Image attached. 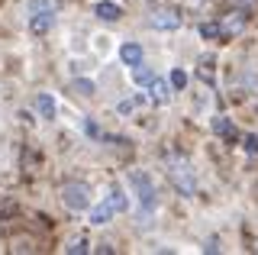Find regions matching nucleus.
Returning a JSON list of instances; mask_svg holds the SVG:
<instances>
[{"label": "nucleus", "instance_id": "nucleus-1", "mask_svg": "<svg viewBox=\"0 0 258 255\" xmlns=\"http://www.w3.org/2000/svg\"><path fill=\"white\" fill-rule=\"evenodd\" d=\"M61 201L68 210H87V204H91V187L84 184V181H71V184H64L61 190Z\"/></svg>", "mask_w": 258, "mask_h": 255}, {"label": "nucleus", "instance_id": "nucleus-2", "mask_svg": "<svg viewBox=\"0 0 258 255\" xmlns=\"http://www.w3.org/2000/svg\"><path fill=\"white\" fill-rule=\"evenodd\" d=\"M129 184L136 187V194H139V201H142L145 210L155 204V187H152V181H149L145 171H129Z\"/></svg>", "mask_w": 258, "mask_h": 255}, {"label": "nucleus", "instance_id": "nucleus-3", "mask_svg": "<svg viewBox=\"0 0 258 255\" xmlns=\"http://www.w3.org/2000/svg\"><path fill=\"white\" fill-rule=\"evenodd\" d=\"M168 174H171V184L181 190L184 197H190L194 190H197V181H194V174H190L187 165H171V168H168Z\"/></svg>", "mask_w": 258, "mask_h": 255}, {"label": "nucleus", "instance_id": "nucleus-4", "mask_svg": "<svg viewBox=\"0 0 258 255\" xmlns=\"http://www.w3.org/2000/svg\"><path fill=\"white\" fill-rule=\"evenodd\" d=\"M52 26H55V10H48V7H45V10L32 13V20H29V33L32 36H45Z\"/></svg>", "mask_w": 258, "mask_h": 255}, {"label": "nucleus", "instance_id": "nucleus-5", "mask_svg": "<svg viewBox=\"0 0 258 255\" xmlns=\"http://www.w3.org/2000/svg\"><path fill=\"white\" fill-rule=\"evenodd\" d=\"M152 26H155V29H177V26H181V13L158 10V13H152Z\"/></svg>", "mask_w": 258, "mask_h": 255}, {"label": "nucleus", "instance_id": "nucleus-6", "mask_svg": "<svg viewBox=\"0 0 258 255\" xmlns=\"http://www.w3.org/2000/svg\"><path fill=\"white\" fill-rule=\"evenodd\" d=\"M94 13H97V17H100V20H107V23H116L119 17H123V10H119L116 4H110V0H100Z\"/></svg>", "mask_w": 258, "mask_h": 255}, {"label": "nucleus", "instance_id": "nucleus-7", "mask_svg": "<svg viewBox=\"0 0 258 255\" xmlns=\"http://www.w3.org/2000/svg\"><path fill=\"white\" fill-rule=\"evenodd\" d=\"M113 204L110 201H103V204H97L94 210H91V223H97V226H103V223H110V217H113Z\"/></svg>", "mask_w": 258, "mask_h": 255}, {"label": "nucleus", "instance_id": "nucleus-8", "mask_svg": "<svg viewBox=\"0 0 258 255\" xmlns=\"http://www.w3.org/2000/svg\"><path fill=\"white\" fill-rule=\"evenodd\" d=\"M119 58H123L126 61V65H139V61H142V45H136V42H126L123 45V49H119Z\"/></svg>", "mask_w": 258, "mask_h": 255}, {"label": "nucleus", "instance_id": "nucleus-9", "mask_svg": "<svg viewBox=\"0 0 258 255\" xmlns=\"http://www.w3.org/2000/svg\"><path fill=\"white\" fill-rule=\"evenodd\" d=\"M220 26H223V33H226V36H236V33H242V29H245V13L226 17V23H220Z\"/></svg>", "mask_w": 258, "mask_h": 255}, {"label": "nucleus", "instance_id": "nucleus-10", "mask_svg": "<svg viewBox=\"0 0 258 255\" xmlns=\"http://www.w3.org/2000/svg\"><path fill=\"white\" fill-rule=\"evenodd\" d=\"M36 107H39V113H42L45 119L55 116V100H52V94H39V97H36Z\"/></svg>", "mask_w": 258, "mask_h": 255}, {"label": "nucleus", "instance_id": "nucleus-11", "mask_svg": "<svg viewBox=\"0 0 258 255\" xmlns=\"http://www.w3.org/2000/svg\"><path fill=\"white\" fill-rule=\"evenodd\" d=\"M149 97L155 100V103H165V100H168V87H165V81H158V78H155V81L149 84Z\"/></svg>", "mask_w": 258, "mask_h": 255}, {"label": "nucleus", "instance_id": "nucleus-12", "mask_svg": "<svg viewBox=\"0 0 258 255\" xmlns=\"http://www.w3.org/2000/svg\"><path fill=\"white\" fill-rule=\"evenodd\" d=\"M133 78H136V84H152V81H155V71H152V68H145L142 61H139V65L133 68Z\"/></svg>", "mask_w": 258, "mask_h": 255}, {"label": "nucleus", "instance_id": "nucleus-13", "mask_svg": "<svg viewBox=\"0 0 258 255\" xmlns=\"http://www.w3.org/2000/svg\"><path fill=\"white\" fill-rule=\"evenodd\" d=\"M213 130L220 133V136H226V139H236V126H232L229 119H223V116H216V119H213Z\"/></svg>", "mask_w": 258, "mask_h": 255}, {"label": "nucleus", "instance_id": "nucleus-14", "mask_svg": "<svg viewBox=\"0 0 258 255\" xmlns=\"http://www.w3.org/2000/svg\"><path fill=\"white\" fill-rule=\"evenodd\" d=\"M107 201L113 204V210H116V213H119V210H126V194H123L119 187H113V190H110V197H107Z\"/></svg>", "mask_w": 258, "mask_h": 255}, {"label": "nucleus", "instance_id": "nucleus-15", "mask_svg": "<svg viewBox=\"0 0 258 255\" xmlns=\"http://www.w3.org/2000/svg\"><path fill=\"white\" fill-rule=\"evenodd\" d=\"M200 36H204V39H220L223 26H220V23H204V26H200Z\"/></svg>", "mask_w": 258, "mask_h": 255}, {"label": "nucleus", "instance_id": "nucleus-16", "mask_svg": "<svg viewBox=\"0 0 258 255\" xmlns=\"http://www.w3.org/2000/svg\"><path fill=\"white\" fill-rule=\"evenodd\" d=\"M71 91H78V94H84V97H91V94H94V81L81 78V81H75V84H71Z\"/></svg>", "mask_w": 258, "mask_h": 255}, {"label": "nucleus", "instance_id": "nucleus-17", "mask_svg": "<svg viewBox=\"0 0 258 255\" xmlns=\"http://www.w3.org/2000/svg\"><path fill=\"white\" fill-rule=\"evenodd\" d=\"M171 87H177V91H184V87H187V75H184L181 68L171 71Z\"/></svg>", "mask_w": 258, "mask_h": 255}, {"label": "nucleus", "instance_id": "nucleus-18", "mask_svg": "<svg viewBox=\"0 0 258 255\" xmlns=\"http://www.w3.org/2000/svg\"><path fill=\"white\" fill-rule=\"evenodd\" d=\"M64 252H71V255H75V252H87V242H84V239H71V242L64 245Z\"/></svg>", "mask_w": 258, "mask_h": 255}, {"label": "nucleus", "instance_id": "nucleus-19", "mask_svg": "<svg viewBox=\"0 0 258 255\" xmlns=\"http://www.w3.org/2000/svg\"><path fill=\"white\" fill-rule=\"evenodd\" d=\"M232 4H236L239 10H255V7H258V0H232Z\"/></svg>", "mask_w": 258, "mask_h": 255}, {"label": "nucleus", "instance_id": "nucleus-20", "mask_svg": "<svg viewBox=\"0 0 258 255\" xmlns=\"http://www.w3.org/2000/svg\"><path fill=\"white\" fill-rule=\"evenodd\" d=\"M197 75L204 78V81H213V68H210L207 61H204V65H200V71H197Z\"/></svg>", "mask_w": 258, "mask_h": 255}, {"label": "nucleus", "instance_id": "nucleus-21", "mask_svg": "<svg viewBox=\"0 0 258 255\" xmlns=\"http://www.w3.org/2000/svg\"><path fill=\"white\" fill-rule=\"evenodd\" d=\"M245 149H248V152H258V136H248L245 139Z\"/></svg>", "mask_w": 258, "mask_h": 255}, {"label": "nucleus", "instance_id": "nucleus-22", "mask_svg": "<svg viewBox=\"0 0 258 255\" xmlns=\"http://www.w3.org/2000/svg\"><path fill=\"white\" fill-rule=\"evenodd\" d=\"M133 107H136V100H123V103H119V113H129Z\"/></svg>", "mask_w": 258, "mask_h": 255}]
</instances>
